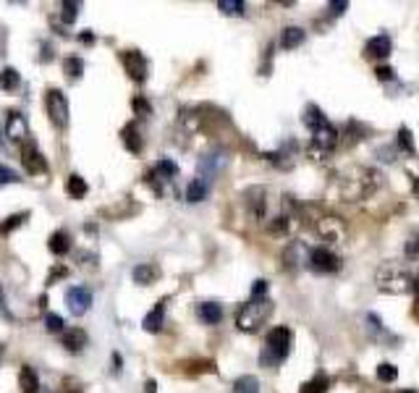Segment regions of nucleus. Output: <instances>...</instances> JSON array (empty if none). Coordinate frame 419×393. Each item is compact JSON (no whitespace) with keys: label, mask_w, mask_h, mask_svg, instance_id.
<instances>
[{"label":"nucleus","mask_w":419,"mask_h":393,"mask_svg":"<svg viewBox=\"0 0 419 393\" xmlns=\"http://www.w3.org/2000/svg\"><path fill=\"white\" fill-rule=\"evenodd\" d=\"M166 304L168 299H160L155 307H152V312H147V317H144V331L147 333H157L160 328H163V322H166Z\"/></svg>","instance_id":"obj_16"},{"label":"nucleus","mask_w":419,"mask_h":393,"mask_svg":"<svg viewBox=\"0 0 419 393\" xmlns=\"http://www.w3.org/2000/svg\"><path fill=\"white\" fill-rule=\"evenodd\" d=\"M60 275H63V278H66V275H69V270H66V268H55V270H53V273H50L48 283H53V281H55V278H60Z\"/></svg>","instance_id":"obj_44"},{"label":"nucleus","mask_w":419,"mask_h":393,"mask_svg":"<svg viewBox=\"0 0 419 393\" xmlns=\"http://www.w3.org/2000/svg\"><path fill=\"white\" fill-rule=\"evenodd\" d=\"M328 388H330V378L325 372H317L312 381H307L301 385L299 393H328Z\"/></svg>","instance_id":"obj_24"},{"label":"nucleus","mask_w":419,"mask_h":393,"mask_svg":"<svg viewBox=\"0 0 419 393\" xmlns=\"http://www.w3.org/2000/svg\"><path fill=\"white\" fill-rule=\"evenodd\" d=\"M346 8H348L346 0H344V3H330V13H333V16H341V13L346 11Z\"/></svg>","instance_id":"obj_43"},{"label":"nucleus","mask_w":419,"mask_h":393,"mask_svg":"<svg viewBox=\"0 0 419 393\" xmlns=\"http://www.w3.org/2000/svg\"><path fill=\"white\" fill-rule=\"evenodd\" d=\"M288 228H291V218L280 213V215H276V218H273V223L267 226V231H270L273 236H283Z\"/></svg>","instance_id":"obj_32"},{"label":"nucleus","mask_w":419,"mask_h":393,"mask_svg":"<svg viewBox=\"0 0 419 393\" xmlns=\"http://www.w3.org/2000/svg\"><path fill=\"white\" fill-rule=\"evenodd\" d=\"M398 393H417L414 388H404V391H398Z\"/></svg>","instance_id":"obj_49"},{"label":"nucleus","mask_w":419,"mask_h":393,"mask_svg":"<svg viewBox=\"0 0 419 393\" xmlns=\"http://www.w3.org/2000/svg\"><path fill=\"white\" fill-rule=\"evenodd\" d=\"M13 181H19V176L13 173L11 168L0 166V184H13Z\"/></svg>","instance_id":"obj_42"},{"label":"nucleus","mask_w":419,"mask_h":393,"mask_svg":"<svg viewBox=\"0 0 419 393\" xmlns=\"http://www.w3.org/2000/svg\"><path fill=\"white\" fill-rule=\"evenodd\" d=\"M395 378H398V369H395V365H391V362H383V365L377 367V381H380V383H393Z\"/></svg>","instance_id":"obj_36"},{"label":"nucleus","mask_w":419,"mask_h":393,"mask_svg":"<svg viewBox=\"0 0 419 393\" xmlns=\"http://www.w3.org/2000/svg\"><path fill=\"white\" fill-rule=\"evenodd\" d=\"M121 139H123V144H126L129 152H134V155L142 152L144 142H142V134H139V126H136V123H126L123 131H121Z\"/></svg>","instance_id":"obj_18"},{"label":"nucleus","mask_w":419,"mask_h":393,"mask_svg":"<svg viewBox=\"0 0 419 393\" xmlns=\"http://www.w3.org/2000/svg\"><path fill=\"white\" fill-rule=\"evenodd\" d=\"M87 189H89V186H87V181H84L79 173H71L69 181H66V191L71 194L73 200H82L84 194H87Z\"/></svg>","instance_id":"obj_28"},{"label":"nucleus","mask_w":419,"mask_h":393,"mask_svg":"<svg viewBox=\"0 0 419 393\" xmlns=\"http://www.w3.org/2000/svg\"><path fill=\"white\" fill-rule=\"evenodd\" d=\"M26 218H29V213H16V215H11V218H8L6 223H0V234L6 236V234H11V231H13L16 226H24Z\"/></svg>","instance_id":"obj_34"},{"label":"nucleus","mask_w":419,"mask_h":393,"mask_svg":"<svg viewBox=\"0 0 419 393\" xmlns=\"http://www.w3.org/2000/svg\"><path fill=\"white\" fill-rule=\"evenodd\" d=\"M395 142H398V150H404V152H409V155H414V152H417L409 126H401V129H398V139H395Z\"/></svg>","instance_id":"obj_30"},{"label":"nucleus","mask_w":419,"mask_h":393,"mask_svg":"<svg viewBox=\"0 0 419 393\" xmlns=\"http://www.w3.org/2000/svg\"><path fill=\"white\" fill-rule=\"evenodd\" d=\"M134 113H136V116H150V113H152V105H150V103H147V100H144V97H134Z\"/></svg>","instance_id":"obj_39"},{"label":"nucleus","mask_w":419,"mask_h":393,"mask_svg":"<svg viewBox=\"0 0 419 393\" xmlns=\"http://www.w3.org/2000/svg\"><path fill=\"white\" fill-rule=\"evenodd\" d=\"M19 160H21V166L26 168V173H45V171H48V163H45V157H42L35 139H24V142H21V147H19Z\"/></svg>","instance_id":"obj_8"},{"label":"nucleus","mask_w":419,"mask_h":393,"mask_svg":"<svg viewBox=\"0 0 419 393\" xmlns=\"http://www.w3.org/2000/svg\"><path fill=\"white\" fill-rule=\"evenodd\" d=\"M45 325H48L50 333H63V331H66V322H63V317H60V315H53V312H48Z\"/></svg>","instance_id":"obj_37"},{"label":"nucleus","mask_w":419,"mask_h":393,"mask_svg":"<svg viewBox=\"0 0 419 393\" xmlns=\"http://www.w3.org/2000/svg\"><path fill=\"white\" fill-rule=\"evenodd\" d=\"M60 344L66 346L71 354H79L84 346H87V333H84L82 328H66V331L60 333Z\"/></svg>","instance_id":"obj_17"},{"label":"nucleus","mask_w":419,"mask_h":393,"mask_svg":"<svg viewBox=\"0 0 419 393\" xmlns=\"http://www.w3.org/2000/svg\"><path fill=\"white\" fill-rule=\"evenodd\" d=\"M19 84H21V73L16 71V69H11V66H8V69H3V71H0V89L13 92Z\"/></svg>","instance_id":"obj_26"},{"label":"nucleus","mask_w":419,"mask_h":393,"mask_svg":"<svg viewBox=\"0 0 419 393\" xmlns=\"http://www.w3.org/2000/svg\"><path fill=\"white\" fill-rule=\"evenodd\" d=\"M414 294H417V297H419V273L414 275Z\"/></svg>","instance_id":"obj_48"},{"label":"nucleus","mask_w":419,"mask_h":393,"mask_svg":"<svg viewBox=\"0 0 419 393\" xmlns=\"http://www.w3.org/2000/svg\"><path fill=\"white\" fill-rule=\"evenodd\" d=\"M304 40H307V32H304L301 26H286V29L280 32L278 45H280L283 50H294V48H299Z\"/></svg>","instance_id":"obj_19"},{"label":"nucleus","mask_w":419,"mask_h":393,"mask_svg":"<svg viewBox=\"0 0 419 393\" xmlns=\"http://www.w3.org/2000/svg\"><path fill=\"white\" fill-rule=\"evenodd\" d=\"M19 385H21V393H39V378L32 367H21L19 372Z\"/></svg>","instance_id":"obj_23"},{"label":"nucleus","mask_w":419,"mask_h":393,"mask_svg":"<svg viewBox=\"0 0 419 393\" xmlns=\"http://www.w3.org/2000/svg\"><path fill=\"white\" fill-rule=\"evenodd\" d=\"M121 60H123V69H126V73L132 76L134 82L142 84L144 79H147L150 63H147V58H144L139 50H123V53H121Z\"/></svg>","instance_id":"obj_9"},{"label":"nucleus","mask_w":419,"mask_h":393,"mask_svg":"<svg viewBox=\"0 0 419 393\" xmlns=\"http://www.w3.org/2000/svg\"><path fill=\"white\" fill-rule=\"evenodd\" d=\"M79 8H82L79 3H73V0H63V3H60V19H63V24H73Z\"/></svg>","instance_id":"obj_31"},{"label":"nucleus","mask_w":419,"mask_h":393,"mask_svg":"<svg viewBox=\"0 0 419 393\" xmlns=\"http://www.w3.org/2000/svg\"><path fill=\"white\" fill-rule=\"evenodd\" d=\"M383 186V179L375 168L367 166H348L341 171V176L335 181V191L344 202H362L372 197L375 191Z\"/></svg>","instance_id":"obj_1"},{"label":"nucleus","mask_w":419,"mask_h":393,"mask_svg":"<svg viewBox=\"0 0 419 393\" xmlns=\"http://www.w3.org/2000/svg\"><path fill=\"white\" fill-rule=\"evenodd\" d=\"M217 8L226 13V16H241L247 6H244L241 0H217Z\"/></svg>","instance_id":"obj_33"},{"label":"nucleus","mask_w":419,"mask_h":393,"mask_svg":"<svg viewBox=\"0 0 419 393\" xmlns=\"http://www.w3.org/2000/svg\"><path fill=\"white\" fill-rule=\"evenodd\" d=\"M144 388H147V393H157V383L155 381H147V385H144Z\"/></svg>","instance_id":"obj_46"},{"label":"nucleus","mask_w":419,"mask_h":393,"mask_svg":"<svg viewBox=\"0 0 419 393\" xmlns=\"http://www.w3.org/2000/svg\"><path fill=\"white\" fill-rule=\"evenodd\" d=\"M291 344H294V333L288 331L286 325H278L273 328L267 338H265V346L260 351V365L267 369L278 367L280 362H286L288 351H291Z\"/></svg>","instance_id":"obj_3"},{"label":"nucleus","mask_w":419,"mask_h":393,"mask_svg":"<svg viewBox=\"0 0 419 393\" xmlns=\"http://www.w3.org/2000/svg\"><path fill=\"white\" fill-rule=\"evenodd\" d=\"M50 252L55 254V257H63V254H69L71 252V234L69 231H55L48 241Z\"/></svg>","instance_id":"obj_21"},{"label":"nucleus","mask_w":419,"mask_h":393,"mask_svg":"<svg viewBox=\"0 0 419 393\" xmlns=\"http://www.w3.org/2000/svg\"><path fill=\"white\" fill-rule=\"evenodd\" d=\"M404 254H407V260H419V234H417V236H411L407 241V247H404Z\"/></svg>","instance_id":"obj_38"},{"label":"nucleus","mask_w":419,"mask_h":393,"mask_svg":"<svg viewBox=\"0 0 419 393\" xmlns=\"http://www.w3.org/2000/svg\"><path fill=\"white\" fill-rule=\"evenodd\" d=\"M45 107H48V116L53 121V126H58V129L69 126V100H66V95L60 89H48Z\"/></svg>","instance_id":"obj_7"},{"label":"nucleus","mask_w":419,"mask_h":393,"mask_svg":"<svg viewBox=\"0 0 419 393\" xmlns=\"http://www.w3.org/2000/svg\"><path fill=\"white\" fill-rule=\"evenodd\" d=\"M411 315H414V320L419 322V297H417V302H414V310H411Z\"/></svg>","instance_id":"obj_47"},{"label":"nucleus","mask_w":419,"mask_h":393,"mask_svg":"<svg viewBox=\"0 0 419 393\" xmlns=\"http://www.w3.org/2000/svg\"><path fill=\"white\" fill-rule=\"evenodd\" d=\"M134 283H139V286H150L152 281H157V275H160V270H157L155 265H136L134 268Z\"/></svg>","instance_id":"obj_22"},{"label":"nucleus","mask_w":419,"mask_h":393,"mask_svg":"<svg viewBox=\"0 0 419 393\" xmlns=\"http://www.w3.org/2000/svg\"><path fill=\"white\" fill-rule=\"evenodd\" d=\"M273 315V299L262 297V299H249L247 304H241L239 312H236V328L244 331V333H254L260 331L267 317Z\"/></svg>","instance_id":"obj_4"},{"label":"nucleus","mask_w":419,"mask_h":393,"mask_svg":"<svg viewBox=\"0 0 419 393\" xmlns=\"http://www.w3.org/2000/svg\"><path fill=\"white\" fill-rule=\"evenodd\" d=\"M207 191H210L207 181L194 179L192 184L186 186V200H189V202H202V200H207Z\"/></svg>","instance_id":"obj_25"},{"label":"nucleus","mask_w":419,"mask_h":393,"mask_svg":"<svg viewBox=\"0 0 419 393\" xmlns=\"http://www.w3.org/2000/svg\"><path fill=\"white\" fill-rule=\"evenodd\" d=\"M312 228H314V234L325 241H333V244H341L344 238H346V223H344V218H335V215H328L323 210H317L314 207V218L307 220Z\"/></svg>","instance_id":"obj_5"},{"label":"nucleus","mask_w":419,"mask_h":393,"mask_svg":"<svg viewBox=\"0 0 419 393\" xmlns=\"http://www.w3.org/2000/svg\"><path fill=\"white\" fill-rule=\"evenodd\" d=\"M63 71L69 73L71 79H79L84 73V60L82 58H66L63 60Z\"/></svg>","instance_id":"obj_35"},{"label":"nucleus","mask_w":419,"mask_h":393,"mask_svg":"<svg viewBox=\"0 0 419 393\" xmlns=\"http://www.w3.org/2000/svg\"><path fill=\"white\" fill-rule=\"evenodd\" d=\"M338 142H341V134H338V129L328 121V123H323V126L312 129L310 155L314 157V160H323V157H328L335 147H338Z\"/></svg>","instance_id":"obj_6"},{"label":"nucleus","mask_w":419,"mask_h":393,"mask_svg":"<svg viewBox=\"0 0 419 393\" xmlns=\"http://www.w3.org/2000/svg\"><path fill=\"white\" fill-rule=\"evenodd\" d=\"M233 393H260V381L254 375H241L233 381Z\"/></svg>","instance_id":"obj_27"},{"label":"nucleus","mask_w":419,"mask_h":393,"mask_svg":"<svg viewBox=\"0 0 419 393\" xmlns=\"http://www.w3.org/2000/svg\"><path fill=\"white\" fill-rule=\"evenodd\" d=\"M310 268L314 273H338V270H341V260H338L330 250L314 247V250L310 252Z\"/></svg>","instance_id":"obj_10"},{"label":"nucleus","mask_w":419,"mask_h":393,"mask_svg":"<svg viewBox=\"0 0 419 393\" xmlns=\"http://www.w3.org/2000/svg\"><path fill=\"white\" fill-rule=\"evenodd\" d=\"M6 137L8 139H13V142H24V139H29L26 137V119L21 116V113H8V119H6Z\"/></svg>","instance_id":"obj_15"},{"label":"nucleus","mask_w":419,"mask_h":393,"mask_svg":"<svg viewBox=\"0 0 419 393\" xmlns=\"http://www.w3.org/2000/svg\"><path fill=\"white\" fill-rule=\"evenodd\" d=\"M304 123H307V126H310V131H312V129H317V126H323V123H328V119H325V113L317 105H307Z\"/></svg>","instance_id":"obj_29"},{"label":"nucleus","mask_w":419,"mask_h":393,"mask_svg":"<svg viewBox=\"0 0 419 393\" xmlns=\"http://www.w3.org/2000/svg\"><path fill=\"white\" fill-rule=\"evenodd\" d=\"M391 50H393V42H391L388 35H375L364 42V55H367V58L383 60L391 55Z\"/></svg>","instance_id":"obj_13"},{"label":"nucleus","mask_w":419,"mask_h":393,"mask_svg":"<svg viewBox=\"0 0 419 393\" xmlns=\"http://www.w3.org/2000/svg\"><path fill=\"white\" fill-rule=\"evenodd\" d=\"M0 351H3V346H0Z\"/></svg>","instance_id":"obj_50"},{"label":"nucleus","mask_w":419,"mask_h":393,"mask_svg":"<svg viewBox=\"0 0 419 393\" xmlns=\"http://www.w3.org/2000/svg\"><path fill=\"white\" fill-rule=\"evenodd\" d=\"M262 297H267V281H254L251 283V299H262Z\"/></svg>","instance_id":"obj_40"},{"label":"nucleus","mask_w":419,"mask_h":393,"mask_svg":"<svg viewBox=\"0 0 419 393\" xmlns=\"http://www.w3.org/2000/svg\"><path fill=\"white\" fill-rule=\"evenodd\" d=\"M79 40H82V42H87V45H92V42H95V35H92V32H82V35H79Z\"/></svg>","instance_id":"obj_45"},{"label":"nucleus","mask_w":419,"mask_h":393,"mask_svg":"<svg viewBox=\"0 0 419 393\" xmlns=\"http://www.w3.org/2000/svg\"><path fill=\"white\" fill-rule=\"evenodd\" d=\"M375 76H377L380 82H393L395 71L391 69V66H377V69H375Z\"/></svg>","instance_id":"obj_41"},{"label":"nucleus","mask_w":419,"mask_h":393,"mask_svg":"<svg viewBox=\"0 0 419 393\" xmlns=\"http://www.w3.org/2000/svg\"><path fill=\"white\" fill-rule=\"evenodd\" d=\"M244 200H247V210H249L251 220H265L267 218V189L265 186L247 189Z\"/></svg>","instance_id":"obj_11"},{"label":"nucleus","mask_w":419,"mask_h":393,"mask_svg":"<svg viewBox=\"0 0 419 393\" xmlns=\"http://www.w3.org/2000/svg\"><path fill=\"white\" fill-rule=\"evenodd\" d=\"M310 247L307 244H301V241H294V244H288V250L283 252V262H286L288 268H301V265H310Z\"/></svg>","instance_id":"obj_14"},{"label":"nucleus","mask_w":419,"mask_h":393,"mask_svg":"<svg viewBox=\"0 0 419 393\" xmlns=\"http://www.w3.org/2000/svg\"><path fill=\"white\" fill-rule=\"evenodd\" d=\"M66 302H69L71 315L82 317L84 312H89V307H92V291H89V288H84V286H73V288H69Z\"/></svg>","instance_id":"obj_12"},{"label":"nucleus","mask_w":419,"mask_h":393,"mask_svg":"<svg viewBox=\"0 0 419 393\" xmlns=\"http://www.w3.org/2000/svg\"><path fill=\"white\" fill-rule=\"evenodd\" d=\"M375 286L383 294H407V291H414V275L409 273L404 265L398 262H385L377 268L375 273Z\"/></svg>","instance_id":"obj_2"},{"label":"nucleus","mask_w":419,"mask_h":393,"mask_svg":"<svg viewBox=\"0 0 419 393\" xmlns=\"http://www.w3.org/2000/svg\"><path fill=\"white\" fill-rule=\"evenodd\" d=\"M197 315H199V320L204 325H217V322L223 320V307L217 304V302H202L199 307H197Z\"/></svg>","instance_id":"obj_20"}]
</instances>
